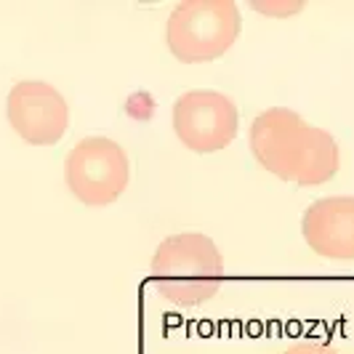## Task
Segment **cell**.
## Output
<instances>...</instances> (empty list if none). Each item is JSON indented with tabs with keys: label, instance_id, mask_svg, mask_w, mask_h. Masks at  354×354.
Here are the masks:
<instances>
[{
	"label": "cell",
	"instance_id": "cell-7",
	"mask_svg": "<svg viewBox=\"0 0 354 354\" xmlns=\"http://www.w3.org/2000/svg\"><path fill=\"white\" fill-rule=\"evenodd\" d=\"M304 243L322 259L354 261V195L322 197L301 218Z\"/></svg>",
	"mask_w": 354,
	"mask_h": 354
},
{
	"label": "cell",
	"instance_id": "cell-4",
	"mask_svg": "<svg viewBox=\"0 0 354 354\" xmlns=\"http://www.w3.org/2000/svg\"><path fill=\"white\" fill-rule=\"evenodd\" d=\"M64 178L70 192L83 205L102 208L125 192L131 162L118 142L106 136H86L72 147L64 160Z\"/></svg>",
	"mask_w": 354,
	"mask_h": 354
},
{
	"label": "cell",
	"instance_id": "cell-8",
	"mask_svg": "<svg viewBox=\"0 0 354 354\" xmlns=\"http://www.w3.org/2000/svg\"><path fill=\"white\" fill-rule=\"evenodd\" d=\"M253 8L256 11H261L266 17H277V19H285L290 17V14H299L304 8V3H253Z\"/></svg>",
	"mask_w": 354,
	"mask_h": 354
},
{
	"label": "cell",
	"instance_id": "cell-9",
	"mask_svg": "<svg viewBox=\"0 0 354 354\" xmlns=\"http://www.w3.org/2000/svg\"><path fill=\"white\" fill-rule=\"evenodd\" d=\"M283 354H338L333 346H328V344H315V341H301V344H296V346H290V349H285Z\"/></svg>",
	"mask_w": 354,
	"mask_h": 354
},
{
	"label": "cell",
	"instance_id": "cell-5",
	"mask_svg": "<svg viewBox=\"0 0 354 354\" xmlns=\"http://www.w3.org/2000/svg\"><path fill=\"white\" fill-rule=\"evenodd\" d=\"M240 128V112L221 91L195 88L174 102V131L178 142L197 155L227 149Z\"/></svg>",
	"mask_w": 354,
	"mask_h": 354
},
{
	"label": "cell",
	"instance_id": "cell-3",
	"mask_svg": "<svg viewBox=\"0 0 354 354\" xmlns=\"http://www.w3.org/2000/svg\"><path fill=\"white\" fill-rule=\"evenodd\" d=\"M243 30L234 0H184L171 11L165 43L184 64H205L230 51Z\"/></svg>",
	"mask_w": 354,
	"mask_h": 354
},
{
	"label": "cell",
	"instance_id": "cell-1",
	"mask_svg": "<svg viewBox=\"0 0 354 354\" xmlns=\"http://www.w3.org/2000/svg\"><path fill=\"white\" fill-rule=\"evenodd\" d=\"M250 152L272 176L299 187H319L336 178L341 149L333 133L306 123L288 106H269L250 123Z\"/></svg>",
	"mask_w": 354,
	"mask_h": 354
},
{
	"label": "cell",
	"instance_id": "cell-6",
	"mask_svg": "<svg viewBox=\"0 0 354 354\" xmlns=\"http://www.w3.org/2000/svg\"><path fill=\"white\" fill-rule=\"evenodd\" d=\"M8 123L27 144L53 147L70 128V106L59 91L43 80H21L6 99Z\"/></svg>",
	"mask_w": 354,
	"mask_h": 354
},
{
	"label": "cell",
	"instance_id": "cell-2",
	"mask_svg": "<svg viewBox=\"0 0 354 354\" xmlns=\"http://www.w3.org/2000/svg\"><path fill=\"white\" fill-rule=\"evenodd\" d=\"M224 283V259L208 234L181 232L162 240L152 256V285L174 306L211 301Z\"/></svg>",
	"mask_w": 354,
	"mask_h": 354
}]
</instances>
